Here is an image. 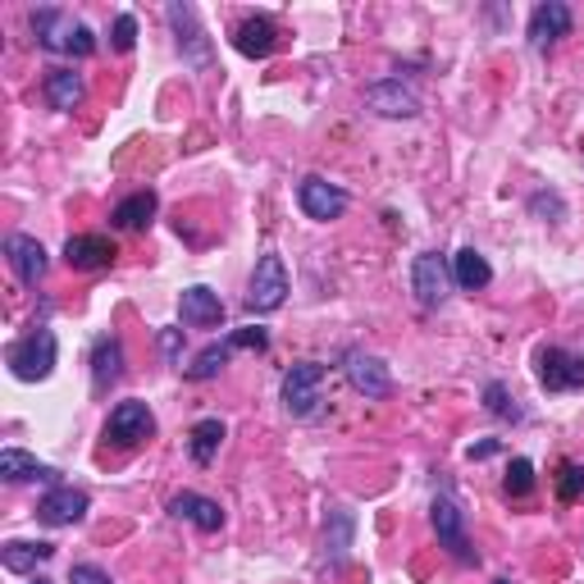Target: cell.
I'll return each mask as SVG.
<instances>
[{
	"label": "cell",
	"instance_id": "6da1fadb",
	"mask_svg": "<svg viewBox=\"0 0 584 584\" xmlns=\"http://www.w3.org/2000/svg\"><path fill=\"white\" fill-rule=\"evenodd\" d=\"M28 28L37 37L41 50L50 56H73V60H87L96 50V33L87 28L83 19H73L69 10H56V5H41L28 14Z\"/></svg>",
	"mask_w": 584,
	"mask_h": 584
},
{
	"label": "cell",
	"instance_id": "7a4b0ae2",
	"mask_svg": "<svg viewBox=\"0 0 584 584\" xmlns=\"http://www.w3.org/2000/svg\"><path fill=\"white\" fill-rule=\"evenodd\" d=\"M56 357H60V343L46 324H37L33 334H23L19 343L5 347V366H10L14 379H23V384H41V379H50Z\"/></svg>",
	"mask_w": 584,
	"mask_h": 584
},
{
	"label": "cell",
	"instance_id": "3957f363",
	"mask_svg": "<svg viewBox=\"0 0 584 584\" xmlns=\"http://www.w3.org/2000/svg\"><path fill=\"white\" fill-rule=\"evenodd\" d=\"M247 311L251 315H274L278 307L288 301V265L284 257H274V251H265V257L257 261V270H251V284H247Z\"/></svg>",
	"mask_w": 584,
	"mask_h": 584
},
{
	"label": "cell",
	"instance_id": "277c9868",
	"mask_svg": "<svg viewBox=\"0 0 584 584\" xmlns=\"http://www.w3.org/2000/svg\"><path fill=\"white\" fill-rule=\"evenodd\" d=\"M278 397H284V412L293 420H311L320 412V402H324V366L320 361H297L284 374V389H278Z\"/></svg>",
	"mask_w": 584,
	"mask_h": 584
},
{
	"label": "cell",
	"instance_id": "5b68a950",
	"mask_svg": "<svg viewBox=\"0 0 584 584\" xmlns=\"http://www.w3.org/2000/svg\"><path fill=\"white\" fill-rule=\"evenodd\" d=\"M429 521H434V535H439V548H448L462 567H475L479 552L470 548V535H466V512L456 506L452 493H439L434 502H429Z\"/></svg>",
	"mask_w": 584,
	"mask_h": 584
},
{
	"label": "cell",
	"instance_id": "8992f818",
	"mask_svg": "<svg viewBox=\"0 0 584 584\" xmlns=\"http://www.w3.org/2000/svg\"><path fill=\"white\" fill-rule=\"evenodd\" d=\"M165 19H169V28H174V37H179V56H183V64H192L196 73H206L211 64H215V50H211V37L201 33V23H196V10L192 5H165Z\"/></svg>",
	"mask_w": 584,
	"mask_h": 584
},
{
	"label": "cell",
	"instance_id": "52a82bcc",
	"mask_svg": "<svg viewBox=\"0 0 584 584\" xmlns=\"http://www.w3.org/2000/svg\"><path fill=\"white\" fill-rule=\"evenodd\" d=\"M535 374L544 393H580L584 389V357L567 347H539Z\"/></svg>",
	"mask_w": 584,
	"mask_h": 584
},
{
	"label": "cell",
	"instance_id": "ba28073f",
	"mask_svg": "<svg viewBox=\"0 0 584 584\" xmlns=\"http://www.w3.org/2000/svg\"><path fill=\"white\" fill-rule=\"evenodd\" d=\"M343 374H347V384L357 389L361 397H370V402H379V397L393 393L389 366L379 361V357H370L366 347H347V351H343Z\"/></svg>",
	"mask_w": 584,
	"mask_h": 584
},
{
	"label": "cell",
	"instance_id": "9c48e42d",
	"mask_svg": "<svg viewBox=\"0 0 584 584\" xmlns=\"http://www.w3.org/2000/svg\"><path fill=\"white\" fill-rule=\"evenodd\" d=\"M448 288H452V270L448 261L439 257V251H420V257L412 261V293L425 311H439L448 301Z\"/></svg>",
	"mask_w": 584,
	"mask_h": 584
},
{
	"label": "cell",
	"instance_id": "30bf717a",
	"mask_svg": "<svg viewBox=\"0 0 584 584\" xmlns=\"http://www.w3.org/2000/svg\"><path fill=\"white\" fill-rule=\"evenodd\" d=\"M151 434H156V412H151L146 402L129 397V402H119L110 420H106V439L115 448H133V443H146Z\"/></svg>",
	"mask_w": 584,
	"mask_h": 584
},
{
	"label": "cell",
	"instance_id": "8fae6325",
	"mask_svg": "<svg viewBox=\"0 0 584 584\" xmlns=\"http://www.w3.org/2000/svg\"><path fill=\"white\" fill-rule=\"evenodd\" d=\"M297 206H301V215H307V219L329 224V219H343V211H347V192H343L338 183L320 179V174H307V179L297 183Z\"/></svg>",
	"mask_w": 584,
	"mask_h": 584
},
{
	"label": "cell",
	"instance_id": "7c38bea8",
	"mask_svg": "<svg viewBox=\"0 0 584 584\" xmlns=\"http://www.w3.org/2000/svg\"><path fill=\"white\" fill-rule=\"evenodd\" d=\"M366 106L384 119H420V96L402 79H379L366 87Z\"/></svg>",
	"mask_w": 584,
	"mask_h": 584
},
{
	"label": "cell",
	"instance_id": "4fadbf2b",
	"mask_svg": "<svg viewBox=\"0 0 584 584\" xmlns=\"http://www.w3.org/2000/svg\"><path fill=\"white\" fill-rule=\"evenodd\" d=\"M5 261H10V270H14V278L23 288H37L46 278V270H50L46 247L37 238H28V234H10L5 238Z\"/></svg>",
	"mask_w": 584,
	"mask_h": 584
},
{
	"label": "cell",
	"instance_id": "5bb4252c",
	"mask_svg": "<svg viewBox=\"0 0 584 584\" xmlns=\"http://www.w3.org/2000/svg\"><path fill=\"white\" fill-rule=\"evenodd\" d=\"M571 5H562V0H544V5H535V14H529V46L535 50H552L562 37H571Z\"/></svg>",
	"mask_w": 584,
	"mask_h": 584
},
{
	"label": "cell",
	"instance_id": "9a60e30c",
	"mask_svg": "<svg viewBox=\"0 0 584 584\" xmlns=\"http://www.w3.org/2000/svg\"><path fill=\"white\" fill-rule=\"evenodd\" d=\"M87 493L73 489V485H56L41 502H37V521L50 525V529H64V525H79L87 516Z\"/></svg>",
	"mask_w": 584,
	"mask_h": 584
},
{
	"label": "cell",
	"instance_id": "2e32d148",
	"mask_svg": "<svg viewBox=\"0 0 584 584\" xmlns=\"http://www.w3.org/2000/svg\"><path fill=\"white\" fill-rule=\"evenodd\" d=\"M64 265H69V270H83V274L110 270V265H115V242H110L106 234H73V238L64 242Z\"/></svg>",
	"mask_w": 584,
	"mask_h": 584
},
{
	"label": "cell",
	"instance_id": "e0dca14e",
	"mask_svg": "<svg viewBox=\"0 0 584 584\" xmlns=\"http://www.w3.org/2000/svg\"><path fill=\"white\" fill-rule=\"evenodd\" d=\"M92 393L96 397H106L119 379H123V343L115 338V334H100L96 343H92Z\"/></svg>",
	"mask_w": 584,
	"mask_h": 584
},
{
	"label": "cell",
	"instance_id": "ac0fdd59",
	"mask_svg": "<svg viewBox=\"0 0 584 584\" xmlns=\"http://www.w3.org/2000/svg\"><path fill=\"white\" fill-rule=\"evenodd\" d=\"M274 46H278V28H274L270 14H247L234 28V50L247 60H270Z\"/></svg>",
	"mask_w": 584,
	"mask_h": 584
},
{
	"label": "cell",
	"instance_id": "d6986e66",
	"mask_svg": "<svg viewBox=\"0 0 584 584\" xmlns=\"http://www.w3.org/2000/svg\"><path fill=\"white\" fill-rule=\"evenodd\" d=\"M0 479H5V485H33V479H37V485L56 489L60 485V470L37 462V456L23 452V448H5V452H0Z\"/></svg>",
	"mask_w": 584,
	"mask_h": 584
},
{
	"label": "cell",
	"instance_id": "ffe728a7",
	"mask_svg": "<svg viewBox=\"0 0 584 584\" xmlns=\"http://www.w3.org/2000/svg\"><path fill=\"white\" fill-rule=\"evenodd\" d=\"M179 315H183L188 329H219V324H224V301H219L215 288L192 284V288H183V297H179Z\"/></svg>",
	"mask_w": 584,
	"mask_h": 584
},
{
	"label": "cell",
	"instance_id": "44dd1931",
	"mask_svg": "<svg viewBox=\"0 0 584 584\" xmlns=\"http://www.w3.org/2000/svg\"><path fill=\"white\" fill-rule=\"evenodd\" d=\"M357 544V516L347 506H329L324 516V567H343Z\"/></svg>",
	"mask_w": 584,
	"mask_h": 584
},
{
	"label": "cell",
	"instance_id": "7402d4cb",
	"mask_svg": "<svg viewBox=\"0 0 584 584\" xmlns=\"http://www.w3.org/2000/svg\"><path fill=\"white\" fill-rule=\"evenodd\" d=\"M169 512L179 516V521H192L201 535H215V529H224V506L215 498H206V493H192V489L174 493L169 498Z\"/></svg>",
	"mask_w": 584,
	"mask_h": 584
},
{
	"label": "cell",
	"instance_id": "603a6c76",
	"mask_svg": "<svg viewBox=\"0 0 584 584\" xmlns=\"http://www.w3.org/2000/svg\"><path fill=\"white\" fill-rule=\"evenodd\" d=\"M41 92H46V106H50V110H60V115L79 110L83 100H87V83H83V73H79V69H50V73H46V83H41Z\"/></svg>",
	"mask_w": 584,
	"mask_h": 584
},
{
	"label": "cell",
	"instance_id": "cb8c5ba5",
	"mask_svg": "<svg viewBox=\"0 0 584 584\" xmlns=\"http://www.w3.org/2000/svg\"><path fill=\"white\" fill-rule=\"evenodd\" d=\"M156 211H160V196L151 192V188H142L133 196H123L119 206L110 211V224L123 228V234H138V228H146L151 219H156Z\"/></svg>",
	"mask_w": 584,
	"mask_h": 584
},
{
	"label": "cell",
	"instance_id": "d4e9b609",
	"mask_svg": "<svg viewBox=\"0 0 584 584\" xmlns=\"http://www.w3.org/2000/svg\"><path fill=\"white\" fill-rule=\"evenodd\" d=\"M50 557H56V544H46V539H37V544L10 539L5 548H0V567H5L10 575H33L41 562H50Z\"/></svg>",
	"mask_w": 584,
	"mask_h": 584
},
{
	"label": "cell",
	"instance_id": "484cf974",
	"mask_svg": "<svg viewBox=\"0 0 584 584\" xmlns=\"http://www.w3.org/2000/svg\"><path fill=\"white\" fill-rule=\"evenodd\" d=\"M452 284L462 288V293H479V288L493 284V270H489V261L479 257L475 247H462V251L452 257Z\"/></svg>",
	"mask_w": 584,
	"mask_h": 584
},
{
	"label": "cell",
	"instance_id": "4316f807",
	"mask_svg": "<svg viewBox=\"0 0 584 584\" xmlns=\"http://www.w3.org/2000/svg\"><path fill=\"white\" fill-rule=\"evenodd\" d=\"M219 443H224V420H215V416L196 420V425L188 429V452H192L196 466H211L215 452H219Z\"/></svg>",
	"mask_w": 584,
	"mask_h": 584
},
{
	"label": "cell",
	"instance_id": "83f0119b",
	"mask_svg": "<svg viewBox=\"0 0 584 584\" xmlns=\"http://www.w3.org/2000/svg\"><path fill=\"white\" fill-rule=\"evenodd\" d=\"M228 357H234L228 338H224V343H211L206 351H196V361L188 366V379H192V384H206V379H215V374L228 366Z\"/></svg>",
	"mask_w": 584,
	"mask_h": 584
},
{
	"label": "cell",
	"instance_id": "f1b7e54d",
	"mask_svg": "<svg viewBox=\"0 0 584 584\" xmlns=\"http://www.w3.org/2000/svg\"><path fill=\"white\" fill-rule=\"evenodd\" d=\"M485 412L498 416V420H525V412L516 406L512 389H506L502 379H489V384H485Z\"/></svg>",
	"mask_w": 584,
	"mask_h": 584
},
{
	"label": "cell",
	"instance_id": "f546056e",
	"mask_svg": "<svg viewBox=\"0 0 584 584\" xmlns=\"http://www.w3.org/2000/svg\"><path fill=\"white\" fill-rule=\"evenodd\" d=\"M502 489H506V498H529V493H535V462H525V456H516V462L506 466Z\"/></svg>",
	"mask_w": 584,
	"mask_h": 584
},
{
	"label": "cell",
	"instance_id": "4dcf8cb0",
	"mask_svg": "<svg viewBox=\"0 0 584 584\" xmlns=\"http://www.w3.org/2000/svg\"><path fill=\"white\" fill-rule=\"evenodd\" d=\"M557 498H562V502L584 498V466L580 462H567L562 466V475H557Z\"/></svg>",
	"mask_w": 584,
	"mask_h": 584
},
{
	"label": "cell",
	"instance_id": "1f68e13d",
	"mask_svg": "<svg viewBox=\"0 0 584 584\" xmlns=\"http://www.w3.org/2000/svg\"><path fill=\"white\" fill-rule=\"evenodd\" d=\"M110 46H115V50H123V56H129V50L138 46V19H133L129 10H123V14L115 19V28H110Z\"/></svg>",
	"mask_w": 584,
	"mask_h": 584
},
{
	"label": "cell",
	"instance_id": "d6a6232c",
	"mask_svg": "<svg viewBox=\"0 0 584 584\" xmlns=\"http://www.w3.org/2000/svg\"><path fill=\"white\" fill-rule=\"evenodd\" d=\"M228 347H247V351H265L270 347V334L265 329H238V334H228Z\"/></svg>",
	"mask_w": 584,
	"mask_h": 584
},
{
	"label": "cell",
	"instance_id": "836d02e7",
	"mask_svg": "<svg viewBox=\"0 0 584 584\" xmlns=\"http://www.w3.org/2000/svg\"><path fill=\"white\" fill-rule=\"evenodd\" d=\"M69 584H115V580H110V571H100L96 562H79L69 571Z\"/></svg>",
	"mask_w": 584,
	"mask_h": 584
},
{
	"label": "cell",
	"instance_id": "e575fe53",
	"mask_svg": "<svg viewBox=\"0 0 584 584\" xmlns=\"http://www.w3.org/2000/svg\"><path fill=\"white\" fill-rule=\"evenodd\" d=\"M160 347H165L169 366L183 370V329H160Z\"/></svg>",
	"mask_w": 584,
	"mask_h": 584
},
{
	"label": "cell",
	"instance_id": "d590c367",
	"mask_svg": "<svg viewBox=\"0 0 584 584\" xmlns=\"http://www.w3.org/2000/svg\"><path fill=\"white\" fill-rule=\"evenodd\" d=\"M529 206H535L539 215H544V211H552V215H562V201H557V196H544V192H539L535 201H529Z\"/></svg>",
	"mask_w": 584,
	"mask_h": 584
},
{
	"label": "cell",
	"instance_id": "8d00e7d4",
	"mask_svg": "<svg viewBox=\"0 0 584 584\" xmlns=\"http://www.w3.org/2000/svg\"><path fill=\"white\" fill-rule=\"evenodd\" d=\"M498 448H502L498 439H485V443H475V448H470V462H485V456H493Z\"/></svg>",
	"mask_w": 584,
	"mask_h": 584
},
{
	"label": "cell",
	"instance_id": "74e56055",
	"mask_svg": "<svg viewBox=\"0 0 584 584\" xmlns=\"http://www.w3.org/2000/svg\"><path fill=\"white\" fill-rule=\"evenodd\" d=\"M28 584H56V580H46V575H33V580H28Z\"/></svg>",
	"mask_w": 584,
	"mask_h": 584
},
{
	"label": "cell",
	"instance_id": "f35d334b",
	"mask_svg": "<svg viewBox=\"0 0 584 584\" xmlns=\"http://www.w3.org/2000/svg\"><path fill=\"white\" fill-rule=\"evenodd\" d=\"M493 584H512V580H493Z\"/></svg>",
	"mask_w": 584,
	"mask_h": 584
}]
</instances>
